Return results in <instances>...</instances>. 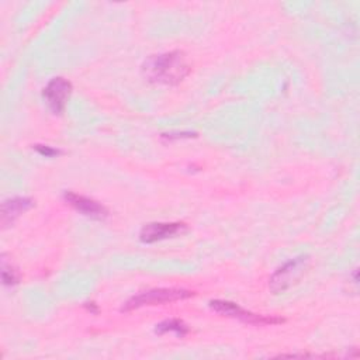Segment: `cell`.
Returning <instances> with one entry per match:
<instances>
[{
  "mask_svg": "<svg viewBox=\"0 0 360 360\" xmlns=\"http://www.w3.org/2000/svg\"><path fill=\"white\" fill-rule=\"evenodd\" d=\"M191 72V68L180 51L165 52L149 56L142 65V73L148 82L155 84L176 86Z\"/></svg>",
  "mask_w": 360,
  "mask_h": 360,
  "instance_id": "obj_1",
  "label": "cell"
},
{
  "mask_svg": "<svg viewBox=\"0 0 360 360\" xmlns=\"http://www.w3.org/2000/svg\"><path fill=\"white\" fill-rule=\"evenodd\" d=\"M194 292L186 288H153L143 292H139L134 297H131L121 308L122 312H129L142 307H150V305H162L169 304L180 300H187L193 297Z\"/></svg>",
  "mask_w": 360,
  "mask_h": 360,
  "instance_id": "obj_2",
  "label": "cell"
},
{
  "mask_svg": "<svg viewBox=\"0 0 360 360\" xmlns=\"http://www.w3.org/2000/svg\"><path fill=\"white\" fill-rule=\"evenodd\" d=\"M210 308L214 309L217 314L239 319V321H242L245 323H249V325H259V326H262V325H278V323H283L285 321L284 318H280V316H267V315H260V314L246 311V309H243L242 307H239L238 304H235L232 301L212 300V301H210Z\"/></svg>",
  "mask_w": 360,
  "mask_h": 360,
  "instance_id": "obj_3",
  "label": "cell"
},
{
  "mask_svg": "<svg viewBox=\"0 0 360 360\" xmlns=\"http://www.w3.org/2000/svg\"><path fill=\"white\" fill-rule=\"evenodd\" d=\"M308 262H309L308 256H298V257L287 262L281 267H278L271 274L270 281H269V285H270V290L273 291V294L284 292L291 285H294L301 278L304 271L307 270Z\"/></svg>",
  "mask_w": 360,
  "mask_h": 360,
  "instance_id": "obj_4",
  "label": "cell"
},
{
  "mask_svg": "<svg viewBox=\"0 0 360 360\" xmlns=\"http://www.w3.org/2000/svg\"><path fill=\"white\" fill-rule=\"evenodd\" d=\"M72 83L62 77V76H58V77H53L48 82V84L44 87L42 90V97L48 105V108L59 115L65 111L66 105H68V101L70 98V94H72Z\"/></svg>",
  "mask_w": 360,
  "mask_h": 360,
  "instance_id": "obj_5",
  "label": "cell"
},
{
  "mask_svg": "<svg viewBox=\"0 0 360 360\" xmlns=\"http://www.w3.org/2000/svg\"><path fill=\"white\" fill-rule=\"evenodd\" d=\"M187 225L184 222H150L142 226L139 232V239L142 243H155L169 238L180 236L187 232Z\"/></svg>",
  "mask_w": 360,
  "mask_h": 360,
  "instance_id": "obj_6",
  "label": "cell"
},
{
  "mask_svg": "<svg viewBox=\"0 0 360 360\" xmlns=\"http://www.w3.org/2000/svg\"><path fill=\"white\" fill-rule=\"evenodd\" d=\"M63 200L77 212H80L84 217H89L91 219L103 221L108 217V210L98 201L89 198L86 195L73 193V191H65L63 193Z\"/></svg>",
  "mask_w": 360,
  "mask_h": 360,
  "instance_id": "obj_7",
  "label": "cell"
},
{
  "mask_svg": "<svg viewBox=\"0 0 360 360\" xmlns=\"http://www.w3.org/2000/svg\"><path fill=\"white\" fill-rule=\"evenodd\" d=\"M34 205L35 202L30 197H13V198L4 200L1 204V218H0L1 228L4 229L13 225L20 215L31 210Z\"/></svg>",
  "mask_w": 360,
  "mask_h": 360,
  "instance_id": "obj_8",
  "label": "cell"
},
{
  "mask_svg": "<svg viewBox=\"0 0 360 360\" xmlns=\"http://www.w3.org/2000/svg\"><path fill=\"white\" fill-rule=\"evenodd\" d=\"M155 332H156L158 335L174 332L177 336L183 338V336H186V335L190 332V329H188V326H187L181 319L172 318V319H166V321L158 323L156 328H155Z\"/></svg>",
  "mask_w": 360,
  "mask_h": 360,
  "instance_id": "obj_9",
  "label": "cell"
},
{
  "mask_svg": "<svg viewBox=\"0 0 360 360\" xmlns=\"http://www.w3.org/2000/svg\"><path fill=\"white\" fill-rule=\"evenodd\" d=\"M1 280H3V284L8 287L18 284L21 280L18 270L11 264V260L6 259L4 253L1 255Z\"/></svg>",
  "mask_w": 360,
  "mask_h": 360,
  "instance_id": "obj_10",
  "label": "cell"
},
{
  "mask_svg": "<svg viewBox=\"0 0 360 360\" xmlns=\"http://www.w3.org/2000/svg\"><path fill=\"white\" fill-rule=\"evenodd\" d=\"M32 148H34L41 156H45V158H53V156H58V155L62 153L60 149H55V148L48 146V145H39V143H37V145H34Z\"/></svg>",
  "mask_w": 360,
  "mask_h": 360,
  "instance_id": "obj_11",
  "label": "cell"
},
{
  "mask_svg": "<svg viewBox=\"0 0 360 360\" xmlns=\"http://www.w3.org/2000/svg\"><path fill=\"white\" fill-rule=\"evenodd\" d=\"M191 136H195V132H170V134H162V138H163V139H169V141L181 139V138H191Z\"/></svg>",
  "mask_w": 360,
  "mask_h": 360,
  "instance_id": "obj_12",
  "label": "cell"
},
{
  "mask_svg": "<svg viewBox=\"0 0 360 360\" xmlns=\"http://www.w3.org/2000/svg\"><path fill=\"white\" fill-rule=\"evenodd\" d=\"M83 307H84V309H86L87 312L93 314V315H97V314L100 312V308H98V305H97L94 301H87V302L83 304Z\"/></svg>",
  "mask_w": 360,
  "mask_h": 360,
  "instance_id": "obj_13",
  "label": "cell"
}]
</instances>
